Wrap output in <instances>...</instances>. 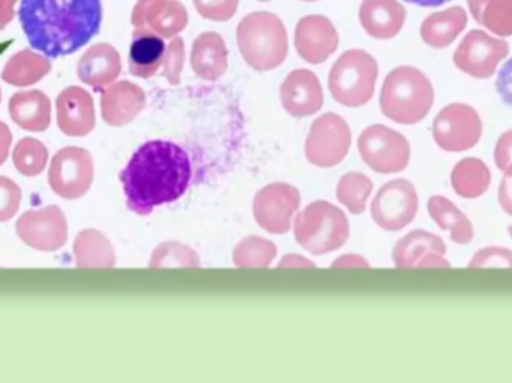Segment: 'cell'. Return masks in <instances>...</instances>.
<instances>
[{
  "label": "cell",
  "mask_w": 512,
  "mask_h": 383,
  "mask_svg": "<svg viewBox=\"0 0 512 383\" xmlns=\"http://www.w3.org/2000/svg\"><path fill=\"white\" fill-rule=\"evenodd\" d=\"M499 204L505 213L512 216V176H505L499 188Z\"/></svg>",
  "instance_id": "40"
},
{
  "label": "cell",
  "mask_w": 512,
  "mask_h": 383,
  "mask_svg": "<svg viewBox=\"0 0 512 383\" xmlns=\"http://www.w3.org/2000/svg\"><path fill=\"white\" fill-rule=\"evenodd\" d=\"M237 45L245 62L255 71H273L288 56V33L273 12H251L237 26Z\"/></svg>",
  "instance_id": "3"
},
{
  "label": "cell",
  "mask_w": 512,
  "mask_h": 383,
  "mask_svg": "<svg viewBox=\"0 0 512 383\" xmlns=\"http://www.w3.org/2000/svg\"><path fill=\"white\" fill-rule=\"evenodd\" d=\"M191 65L203 80L221 78L228 69V48L224 38L216 32L201 33L192 45Z\"/></svg>",
  "instance_id": "22"
},
{
  "label": "cell",
  "mask_w": 512,
  "mask_h": 383,
  "mask_svg": "<svg viewBox=\"0 0 512 383\" xmlns=\"http://www.w3.org/2000/svg\"><path fill=\"white\" fill-rule=\"evenodd\" d=\"M406 2L424 6V8H435V6L444 5V3L450 2V0H406Z\"/></svg>",
  "instance_id": "42"
},
{
  "label": "cell",
  "mask_w": 512,
  "mask_h": 383,
  "mask_svg": "<svg viewBox=\"0 0 512 383\" xmlns=\"http://www.w3.org/2000/svg\"><path fill=\"white\" fill-rule=\"evenodd\" d=\"M445 253L447 246L438 235L417 229L396 244L393 259L400 268L450 267Z\"/></svg>",
  "instance_id": "17"
},
{
  "label": "cell",
  "mask_w": 512,
  "mask_h": 383,
  "mask_svg": "<svg viewBox=\"0 0 512 383\" xmlns=\"http://www.w3.org/2000/svg\"><path fill=\"white\" fill-rule=\"evenodd\" d=\"M164 38L150 32H134L129 48V72L134 77L152 78L156 75L165 59Z\"/></svg>",
  "instance_id": "24"
},
{
  "label": "cell",
  "mask_w": 512,
  "mask_h": 383,
  "mask_svg": "<svg viewBox=\"0 0 512 383\" xmlns=\"http://www.w3.org/2000/svg\"><path fill=\"white\" fill-rule=\"evenodd\" d=\"M12 134L5 123L0 122V167L5 164L11 150Z\"/></svg>",
  "instance_id": "41"
},
{
  "label": "cell",
  "mask_w": 512,
  "mask_h": 383,
  "mask_svg": "<svg viewBox=\"0 0 512 383\" xmlns=\"http://www.w3.org/2000/svg\"><path fill=\"white\" fill-rule=\"evenodd\" d=\"M101 104L104 122L119 128L131 123L146 108V95L137 84L122 81L105 90Z\"/></svg>",
  "instance_id": "19"
},
{
  "label": "cell",
  "mask_w": 512,
  "mask_h": 383,
  "mask_svg": "<svg viewBox=\"0 0 512 383\" xmlns=\"http://www.w3.org/2000/svg\"><path fill=\"white\" fill-rule=\"evenodd\" d=\"M280 101L295 119L313 116L324 104L321 81L309 69L292 71L280 86Z\"/></svg>",
  "instance_id": "16"
},
{
  "label": "cell",
  "mask_w": 512,
  "mask_h": 383,
  "mask_svg": "<svg viewBox=\"0 0 512 383\" xmlns=\"http://www.w3.org/2000/svg\"><path fill=\"white\" fill-rule=\"evenodd\" d=\"M95 164L92 155L81 147H65L51 159L48 185L63 199H80L92 188Z\"/></svg>",
  "instance_id": "8"
},
{
  "label": "cell",
  "mask_w": 512,
  "mask_h": 383,
  "mask_svg": "<svg viewBox=\"0 0 512 383\" xmlns=\"http://www.w3.org/2000/svg\"><path fill=\"white\" fill-rule=\"evenodd\" d=\"M481 134L480 116L466 105H450L433 123V138L445 152H466L477 146Z\"/></svg>",
  "instance_id": "11"
},
{
  "label": "cell",
  "mask_w": 512,
  "mask_h": 383,
  "mask_svg": "<svg viewBox=\"0 0 512 383\" xmlns=\"http://www.w3.org/2000/svg\"><path fill=\"white\" fill-rule=\"evenodd\" d=\"M378 80V63L364 50L345 51L334 63L328 89L334 101L348 108H360L372 99Z\"/></svg>",
  "instance_id": "5"
},
{
  "label": "cell",
  "mask_w": 512,
  "mask_h": 383,
  "mask_svg": "<svg viewBox=\"0 0 512 383\" xmlns=\"http://www.w3.org/2000/svg\"><path fill=\"white\" fill-rule=\"evenodd\" d=\"M429 213L438 223L439 228L450 232L454 243H471L474 238V226L466 214L462 213L450 199L444 196H433L429 201Z\"/></svg>",
  "instance_id": "27"
},
{
  "label": "cell",
  "mask_w": 512,
  "mask_h": 383,
  "mask_svg": "<svg viewBox=\"0 0 512 383\" xmlns=\"http://www.w3.org/2000/svg\"><path fill=\"white\" fill-rule=\"evenodd\" d=\"M507 44L487 39L483 33H472L456 54V63L460 69L474 75L486 78L493 74L499 60L507 54Z\"/></svg>",
  "instance_id": "20"
},
{
  "label": "cell",
  "mask_w": 512,
  "mask_h": 383,
  "mask_svg": "<svg viewBox=\"0 0 512 383\" xmlns=\"http://www.w3.org/2000/svg\"><path fill=\"white\" fill-rule=\"evenodd\" d=\"M496 87H498V92L499 95H501L502 101L512 107V59L508 60V62L505 63L504 68H502V71L499 72Z\"/></svg>",
  "instance_id": "39"
},
{
  "label": "cell",
  "mask_w": 512,
  "mask_h": 383,
  "mask_svg": "<svg viewBox=\"0 0 512 383\" xmlns=\"http://www.w3.org/2000/svg\"><path fill=\"white\" fill-rule=\"evenodd\" d=\"M508 231H510V235L512 237V226H510V229H508Z\"/></svg>",
  "instance_id": "44"
},
{
  "label": "cell",
  "mask_w": 512,
  "mask_h": 383,
  "mask_svg": "<svg viewBox=\"0 0 512 383\" xmlns=\"http://www.w3.org/2000/svg\"><path fill=\"white\" fill-rule=\"evenodd\" d=\"M18 238L38 252H57L68 241V220L57 205L26 211L15 225Z\"/></svg>",
  "instance_id": "10"
},
{
  "label": "cell",
  "mask_w": 512,
  "mask_h": 383,
  "mask_svg": "<svg viewBox=\"0 0 512 383\" xmlns=\"http://www.w3.org/2000/svg\"><path fill=\"white\" fill-rule=\"evenodd\" d=\"M349 237V222L330 202H312L295 220V238L307 252L325 255L340 249Z\"/></svg>",
  "instance_id": "6"
},
{
  "label": "cell",
  "mask_w": 512,
  "mask_h": 383,
  "mask_svg": "<svg viewBox=\"0 0 512 383\" xmlns=\"http://www.w3.org/2000/svg\"><path fill=\"white\" fill-rule=\"evenodd\" d=\"M259 2H270V0H259Z\"/></svg>",
  "instance_id": "45"
},
{
  "label": "cell",
  "mask_w": 512,
  "mask_h": 383,
  "mask_svg": "<svg viewBox=\"0 0 512 383\" xmlns=\"http://www.w3.org/2000/svg\"><path fill=\"white\" fill-rule=\"evenodd\" d=\"M21 198L20 186L8 177L0 176V223L8 222L18 213Z\"/></svg>",
  "instance_id": "35"
},
{
  "label": "cell",
  "mask_w": 512,
  "mask_h": 383,
  "mask_svg": "<svg viewBox=\"0 0 512 383\" xmlns=\"http://www.w3.org/2000/svg\"><path fill=\"white\" fill-rule=\"evenodd\" d=\"M495 162L505 176H512V131L505 132L499 138L495 149Z\"/></svg>",
  "instance_id": "38"
},
{
  "label": "cell",
  "mask_w": 512,
  "mask_h": 383,
  "mask_svg": "<svg viewBox=\"0 0 512 383\" xmlns=\"http://www.w3.org/2000/svg\"><path fill=\"white\" fill-rule=\"evenodd\" d=\"M382 113L400 125H415L429 114L433 89L426 75L411 66L394 69L381 90Z\"/></svg>",
  "instance_id": "4"
},
{
  "label": "cell",
  "mask_w": 512,
  "mask_h": 383,
  "mask_svg": "<svg viewBox=\"0 0 512 383\" xmlns=\"http://www.w3.org/2000/svg\"><path fill=\"white\" fill-rule=\"evenodd\" d=\"M351 147V129L348 123L328 113L316 119L306 140V158L319 168H331L340 164Z\"/></svg>",
  "instance_id": "9"
},
{
  "label": "cell",
  "mask_w": 512,
  "mask_h": 383,
  "mask_svg": "<svg viewBox=\"0 0 512 383\" xmlns=\"http://www.w3.org/2000/svg\"><path fill=\"white\" fill-rule=\"evenodd\" d=\"M358 150L361 159L379 174L400 173L411 159L408 140L384 125L367 128L358 138Z\"/></svg>",
  "instance_id": "7"
},
{
  "label": "cell",
  "mask_w": 512,
  "mask_h": 383,
  "mask_svg": "<svg viewBox=\"0 0 512 383\" xmlns=\"http://www.w3.org/2000/svg\"><path fill=\"white\" fill-rule=\"evenodd\" d=\"M339 33L333 21L325 15H306L295 27V50L301 59L321 65L339 48Z\"/></svg>",
  "instance_id": "15"
},
{
  "label": "cell",
  "mask_w": 512,
  "mask_h": 383,
  "mask_svg": "<svg viewBox=\"0 0 512 383\" xmlns=\"http://www.w3.org/2000/svg\"><path fill=\"white\" fill-rule=\"evenodd\" d=\"M191 179L188 153L177 144L159 140L143 144L120 173L126 205L140 216L182 198Z\"/></svg>",
  "instance_id": "2"
},
{
  "label": "cell",
  "mask_w": 512,
  "mask_h": 383,
  "mask_svg": "<svg viewBox=\"0 0 512 383\" xmlns=\"http://www.w3.org/2000/svg\"><path fill=\"white\" fill-rule=\"evenodd\" d=\"M21 27L30 47L50 59L68 56L98 35L101 0H21Z\"/></svg>",
  "instance_id": "1"
},
{
  "label": "cell",
  "mask_w": 512,
  "mask_h": 383,
  "mask_svg": "<svg viewBox=\"0 0 512 383\" xmlns=\"http://www.w3.org/2000/svg\"><path fill=\"white\" fill-rule=\"evenodd\" d=\"M358 15L367 35L375 39L394 38L405 21V9L397 0H363Z\"/></svg>",
  "instance_id": "21"
},
{
  "label": "cell",
  "mask_w": 512,
  "mask_h": 383,
  "mask_svg": "<svg viewBox=\"0 0 512 383\" xmlns=\"http://www.w3.org/2000/svg\"><path fill=\"white\" fill-rule=\"evenodd\" d=\"M418 195L408 180H393L379 189L373 199L372 217L385 231H400L417 216Z\"/></svg>",
  "instance_id": "12"
},
{
  "label": "cell",
  "mask_w": 512,
  "mask_h": 383,
  "mask_svg": "<svg viewBox=\"0 0 512 383\" xmlns=\"http://www.w3.org/2000/svg\"><path fill=\"white\" fill-rule=\"evenodd\" d=\"M48 149L35 138H23L15 144L12 164L24 177H36L47 168Z\"/></svg>",
  "instance_id": "29"
},
{
  "label": "cell",
  "mask_w": 512,
  "mask_h": 383,
  "mask_svg": "<svg viewBox=\"0 0 512 383\" xmlns=\"http://www.w3.org/2000/svg\"><path fill=\"white\" fill-rule=\"evenodd\" d=\"M492 182V174L484 162L463 159L451 173V186L462 198L474 199L484 195Z\"/></svg>",
  "instance_id": "28"
},
{
  "label": "cell",
  "mask_w": 512,
  "mask_h": 383,
  "mask_svg": "<svg viewBox=\"0 0 512 383\" xmlns=\"http://www.w3.org/2000/svg\"><path fill=\"white\" fill-rule=\"evenodd\" d=\"M303 2H319V0H303Z\"/></svg>",
  "instance_id": "43"
},
{
  "label": "cell",
  "mask_w": 512,
  "mask_h": 383,
  "mask_svg": "<svg viewBox=\"0 0 512 383\" xmlns=\"http://www.w3.org/2000/svg\"><path fill=\"white\" fill-rule=\"evenodd\" d=\"M183 65H185V42L180 36H174L165 51L164 77L167 78L168 83L173 86L180 83Z\"/></svg>",
  "instance_id": "33"
},
{
  "label": "cell",
  "mask_w": 512,
  "mask_h": 383,
  "mask_svg": "<svg viewBox=\"0 0 512 383\" xmlns=\"http://www.w3.org/2000/svg\"><path fill=\"white\" fill-rule=\"evenodd\" d=\"M48 71L47 60L30 53L20 54L6 66L3 78L15 86H27L39 80Z\"/></svg>",
  "instance_id": "31"
},
{
  "label": "cell",
  "mask_w": 512,
  "mask_h": 383,
  "mask_svg": "<svg viewBox=\"0 0 512 383\" xmlns=\"http://www.w3.org/2000/svg\"><path fill=\"white\" fill-rule=\"evenodd\" d=\"M75 264L80 268H105L116 265V255L108 238L96 229H84L75 238Z\"/></svg>",
  "instance_id": "26"
},
{
  "label": "cell",
  "mask_w": 512,
  "mask_h": 383,
  "mask_svg": "<svg viewBox=\"0 0 512 383\" xmlns=\"http://www.w3.org/2000/svg\"><path fill=\"white\" fill-rule=\"evenodd\" d=\"M373 183L360 173H349L337 185V199L354 214L366 210L367 199L372 193Z\"/></svg>",
  "instance_id": "30"
},
{
  "label": "cell",
  "mask_w": 512,
  "mask_h": 383,
  "mask_svg": "<svg viewBox=\"0 0 512 383\" xmlns=\"http://www.w3.org/2000/svg\"><path fill=\"white\" fill-rule=\"evenodd\" d=\"M9 114L24 131L44 132L51 122L50 101L41 92L17 93L9 102Z\"/></svg>",
  "instance_id": "25"
},
{
  "label": "cell",
  "mask_w": 512,
  "mask_h": 383,
  "mask_svg": "<svg viewBox=\"0 0 512 383\" xmlns=\"http://www.w3.org/2000/svg\"><path fill=\"white\" fill-rule=\"evenodd\" d=\"M120 71H122V62H120L119 53L108 44H99L90 48L78 65V75L81 80L96 90L113 83L119 77Z\"/></svg>",
  "instance_id": "23"
},
{
  "label": "cell",
  "mask_w": 512,
  "mask_h": 383,
  "mask_svg": "<svg viewBox=\"0 0 512 383\" xmlns=\"http://www.w3.org/2000/svg\"><path fill=\"white\" fill-rule=\"evenodd\" d=\"M300 207V192L286 183H273L256 193L254 216L262 229L270 234H286Z\"/></svg>",
  "instance_id": "13"
},
{
  "label": "cell",
  "mask_w": 512,
  "mask_h": 383,
  "mask_svg": "<svg viewBox=\"0 0 512 383\" xmlns=\"http://www.w3.org/2000/svg\"><path fill=\"white\" fill-rule=\"evenodd\" d=\"M512 268V252L504 247H487L472 258L469 268Z\"/></svg>",
  "instance_id": "36"
},
{
  "label": "cell",
  "mask_w": 512,
  "mask_h": 383,
  "mask_svg": "<svg viewBox=\"0 0 512 383\" xmlns=\"http://www.w3.org/2000/svg\"><path fill=\"white\" fill-rule=\"evenodd\" d=\"M173 262H177V265H198V258L194 255L191 249L183 246L180 252L168 253V250L164 246L156 249L155 255H153L150 267H164V265H171Z\"/></svg>",
  "instance_id": "37"
},
{
  "label": "cell",
  "mask_w": 512,
  "mask_h": 383,
  "mask_svg": "<svg viewBox=\"0 0 512 383\" xmlns=\"http://www.w3.org/2000/svg\"><path fill=\"white\" fill-rule=\"evenodd\" d=\"M189 14L180 0H138L132 12L135 32L174 38L188 26Z\"/></svg>",
  "instance_id": "14"
},
{
  "label": "cell",
  "mask_w": 512,
  "mask_h": 383,
  "mask_svg": "<svg viewBox=\"0 0 512 383\" xmlns=\"http://www.w3.org/2000/svg\"><path fill=\"white\" fill-rule=\"evenodd\" d=\"M201 17L210 21H228L236 15L239 0H192Z\"/></svg>",
  "instance_id": "34"
},
{
  "label": "cell",
  "mask_w": 512,
  "mask_h": 383,
  "mask_svg": "<svg viewBox=\"0 0 512 383\" xmlns=\"http://www.w3.org/2000/svg\"><path fill=\"white\" fill-rule=\"evenodd\" d=\"M95 125V108L89 93L71 87L57 98V126L66 137H86Z\"/></svg>",
  "instance_id": "18"
},
{
  "label": "cell",
  "mask_w": 512,
  "mask_h": 383,
  "mask_svg": "<svg viewBox=\"0 0 512 383\" xmlns=\"http://www.w3.org/2000/svg\"><path fill=\"white\" fill-rule=\"evenodd\" d=\"M274 256V244L259 237L246 238L234 250L237 267H265L273 261Z\"/></svg>",
  "instance_id": "32"
}]
</instances>
